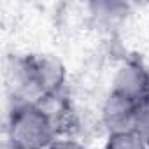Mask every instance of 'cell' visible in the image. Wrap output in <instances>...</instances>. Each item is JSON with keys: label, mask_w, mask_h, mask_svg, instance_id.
<instances>
[{"label": "cell", "mask_w": 149, "mask_h": 149, "mask_svg": "<svg viewBox=\"0 0 149 149\" xmlns=\"http://www.w3.org/2000/svg\"><path fill=\"white\" fill-rule=\"evenodd\" d=\"M4 149H13V147H9L7 144H4Z\"/></svg>", "instance_id": "9"}, {"label": "cell", "mask_w": 149, "mask_h": 149, "mask_svg": "<svg viewBox=\"0 0 149 149\" xmlns=\"http://www.w3.org/2000/svg\"><path fill=\"white\" fill-rule=\"evenodd\" d=\"M111 91L119 93L126 98L139 102L146 95H149V70L139 60L123 61L112 79Z\"/></svg>", "instance_id": "3"}, {"label": "cell", "mask_w": 149, "mask_h": 149, "mask_svg": "<svg viewBox=\"0 0 149 149\" xmlns=\"http://www.w3.org/2000/svg\"><path fill=\"white\" fill-rule=\"evenodd\" d=\"M56 139V116L42 102L14 100L6 121V144L9 147L47 149Z\"/></svg>", "instance_id": "1"}, {"label": "cell", "mask_w": 149, "mask_h": 149, "mask_svg": "<svg viewBox=\"0 0 149 149\" xmlns=\"http://www.w3.org/2000/svg\"><path fill=\"white\" fill-rule=\"evenodd\" d=\"M135 109H137L135 100L126 98L119 93L109 91V95L102 105V123H104L107 133L133 128Z\"/></svg>", "instance_id": "4"}, {"label": "cell", "mask_w": 149, "mask_h": 149, "mask_svg": "<svg viewBox=\"0 0 149 149\" xmlns=\"http://www.w3.org/2000/svg\"><path fill=\"white\" fill-rule=\"evenodd\" d=\"M133 130L149 146V95H146L144 98H140L137 102L135 119H133Z\"/></svg>", "instance_id": "6"}, {"label": "cell", "mask_w": 149, "mask_h": 149, "mask_svg": "<svg viewBox=\"0 0 149 149\" xmlns=\"http://www.w3.org/2000/svg\"><path fill=\"white\" fill-rule=\"evenodd\" d=\"M104 149H149V146L133 128H130V130L107 133Z\"/></svg>", "instance_id": "5"}, {"label": "cell", "mask_w": 149, "mask_h": 149, "mask_svg": "<svg viewBox=\"0 0 149 149\" xmlns=\"http://www.w3.org/2000/svg\"><path fill=\"white\" fill-rule=\"evenodd\" d=\"M91 9H93V14H97L100 19H105V21L116 19L121 14H126L128 11L125 4H116V2H98V4H93Z\"/></svg>", "instance_id": "7"}, {"label": "cell", "mask_w": 149, "mask_h": 149, "mask_svg": "<svg viewBox=\"0 0 149 149\" xmlns=\"http://www.w3.org/2000/svg\"><path fill=\"white\" fill-rule=\"evenodd\" d=\"M67 72L53 54H30L14 61L16 100H54L65 86Z\"/></svg>", "instance_id": "2"}, {"label": "cell", "mask_w": 149, "mask_h": 149, "mask_svg": "<svg viewBox=\"0 0 149 149\" xmlns=\"http://www.w3.org/2000/svg\"><path fill=\"white\" fill-rule=\"evenodd\" d=\"M47 149H88L83 142H79V140H76V139H70V137H67V139H56Z\"/></svg>", "instance_id": "8"}]
</instances>
